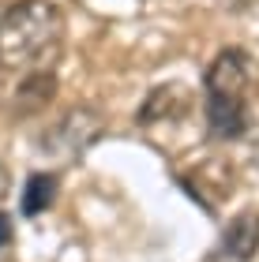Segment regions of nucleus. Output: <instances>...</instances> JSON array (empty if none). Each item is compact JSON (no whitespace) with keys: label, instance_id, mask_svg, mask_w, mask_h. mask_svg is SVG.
<instances>
[{"label":"nucleus","instance_id":"obj_1","mask_svg":"<svg viewBox=\"0 0 259 262\" xmlns=\"http://www.w3.org/2000/svg\"><path fill=\"white\" fill-rule=\"evenodd\" d=\"M64 19L49 0H19L0 15V68L38 71L61 53Z\"/></svg>","mask_w":259,"mask_h":262},{"label":"nucleus","instance_id":"obj_2","mask_svg":"<svg viewBox=\"0 0 259 262\" xmlns=\"http://www.w3.org/2000/svg\"><path fill=\"white\" fill-rule=\"evenodd\" d=\"M252 60L244 49H222L207 68V131L214 139H241L248 131Z\"/></svg>","mask_w":259,"mask_h":262},{"label":"nucleus","instance_id":"obj_3","mask_svg":"<svg viewBox=\"0 0 259 262\" xmlns=\"http://www.w3.org/2000/svg\"><path fill=\"white\" fill-rule=\"evenodd\" d=\"M102 135H105L102 113L90 109V105H75V109H68L61 120L49 127V135H45V154H56V158H79V154L90 150Z\"/></svg>","mask_w":259,"mask_h":262},{"label":"nucleus","instance_id":"obj_4","mask_svg":"<svg viewBox=\"0 0 259 262\" xmlns=\"http://www.w3.org/2000/svg\"><path fill=\"white\" fill-rule=\"evenodd\" d=\"M188 109H192V90L184 86V82H162V86H154L147 94V101L139 105L135 113V124H158V120H181V116H188Z\"/></svg>","mask_w":259,"mask_h":262},{"label":"nucleus","instance_id":"obj_5","mask_svg":"<svg viewBox=\"0 0 259 262\" xmlns=\"http://www.w3.org/2000/svg\"><path fill=\"white\" fill-rule=\"evenodd\" d=\"M259 251V213H237L226 232H222V244L214 251V262H252Z\"/></svg>","mask_w":259,"mask_h":262},{"label":"nucleus","instance_id":"obj_6","mask_svg":"<svg viewBox=\"0 0 259 262\" xmlns=\"http://www.w3.org/2000/svg\"><path fill=\"white\" fill-rule=\"evenodd\" d=\"M53 94H56V75L53 71H27V79L15 86V101H11V109H15L19 116H27V113H42L45 105L53 101Z\"/></svg>","mask_w":259,"mask_h":262},{"label":"nucleus","instance_id":"obj_7","mask_svg":"<svg viewBox=\"0 0 259 262\" xmlns=\"http://www.w3.org/2000/svg\"><path fill=\"white\" fill-rule=\"evenodd\" d=\"M56 202V176L53 172H34L27 187H23V213L27 217H38Z\"/></svg>","mask_w":259,"mask_h":262},{"label":"nucleus","instance_id":"obj_8","mask_svg":"<svg viewBox=\"0 0 259 262\" xmlns=\"http://www.w3.org/2000/svg\"><path fill=\"white\" fill-rule=\"evenodd\" d=\"M8 240H11V217H8L4 210H0V247H4Z\"/></svg>","mask_w":259,"mask_h":262},{"label":"nucleus","instance_id":"obj_9","mask_svg":"<svg viewBox=\"0 0 259 262\" xmlns=\"http://www.w3.org/2000/svg\"><path fill=\"white\" fill-rule=\"evenodd\" d=\"M8 169H4V165H0V202H4V195H8Z\"/></svg>","mask_w":259,"mask_h":262}]
</instances>
